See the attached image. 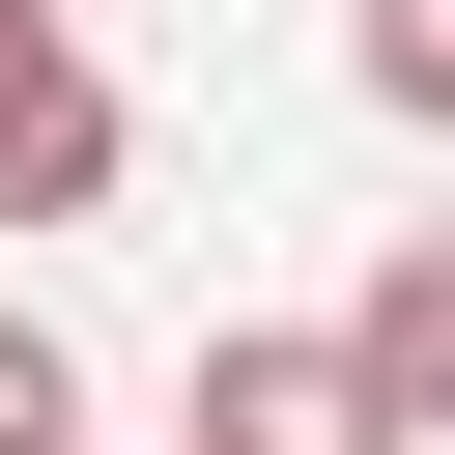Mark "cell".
Here are the masks:
<instances>
[{
	"instance_id": "1",
	"label": "cell",
	"mask_w": 455,
	"mask_h": 455,
	"mask_svg": "<svg viewBox=\"0 0 455 455\" xmlns=\"http://www.w3.org/2000/svg\"><path fill=\"white\" fill-rule=\"evenodd\" d=\"M85 199H114V85L57 0H0V228H85Z\"/></svg>"
},
{
	"instance_id": "2",
	"label": "cell",
	"mask_w": 455,
	"mask_h": 455,
	"mask_svg": "<svg viewBox=\"0 0 455 455\" xmlns=\"http://www.w3.org/2000/svg\"><path fill=\"white\" fill-rule=\"evenodd\" d=\"M199 455H398V427H370V370H341V341H284V313H256V341H199Z\"/></svg>"
},
{
	"instance_id": "3",
	"label": "cell",
	"mask_w": 455,
	"mask_h": 455,
	"mask_svg": "<svg viewBox=\"0 0 455 455\" xmlns=\"http://www.w3.org/2000/svg\"><path fill=\"white\" fill-rule=\"evenodd\" d=\"M341 370H370V427H398V455H455V228H398V256H370Z\"/></svg>"
},
{
	"instance_id": "4",
	"label": "cell",
	"mask_w": 455,
	"mask_h": 455,
	"mask_svg": "<svg viewBox=\"0 0 455 455\" xmlns=\"http://www.w3.org/2000/svg\"><path fill=\"white\" fill-rule=\"evenodd\" d=\"M341 57H370V114H427V142H455V0H370Z\"/></svg>"
},
{
	"instance_id": "5",
	"label": "cell",
	"mask_w": 455,
	"mask_h": 455,
	"mask_svg": "<svg viewBox=\"0 0 455 455\" xmlns=\"http://www.w3.org/2000/svg\"><path fill=\"white\" fill-rule=\"evenodd\" d=\"M0 455H85V341L57 313H0Z\"/></svg>"
}]
</instances>
